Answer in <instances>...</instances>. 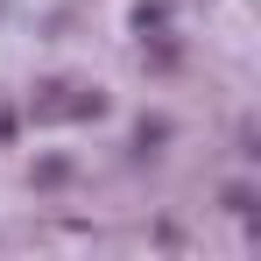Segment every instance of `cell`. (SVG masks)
<instances>
[{
  "mask_svg": "<svg viewBox=\"0 0 261 261\" xmlns=\"http://www.w3.org/2000/svg\"><path fill=\"white\" fill-rule=\"evenodd\" d=\"M29 113H36L43 127H57V120H71V85H64V78H49V85H36V99H29Z\"/></svg>",
  "mask_w": 261,
  "mask_h": 261,
  "instance_id": "1",
  "label": "cell"
},
{
  "mask_svg": "<svg viewBox=\"0 0 261 261\" xmlns=\"http://www.w3.org/2000/svg\"><path fill=\"white\" fill-rule=\"evenodd\" d=\"M163 141H170V120H141L134 127V155H155Z\"/></svg>",
  "mask_w": 261,
  "mask_h": 261,
  "instance_id": "2",
  "label": "cell"
},
{
  "mask_svg": "<svg viewBox=\"0 0 261 261\" xmlns=\"http://www.w3.org/2000/svg\"><path fill=\"white\" fill-rule=\"evenodd\" d=\"M163 14H170L163 0H141V14H134V29H141V36H148V29H163Z\"/></svg>",
  "mask_w": 261,
  "mask_h": 261,
  "instance_id": "3",
  "label": "cell"
},
{
  "mask_svg": "<svg viewBox=\"0 0 261 261\" xmlns=\"http://www.w3.org/2000/svg\"><path fill=\"white\" fill-rule=\"evenodd\" d=\"M64 176H71V163H64V155H49L43 170H36V184H64Z\"/></svg>",
  "mask_w": 261,
  "mask_h": 261,
  "instance_id": "4",
  "label": "cell"
},
{
  "mask_svg": "<svg viewBox=\"0 0 261 261\" xmlns=\"http://www.w3.org/2000/svg\"><path fill=\"white\" fill-rule=\"evenodd\" d=\"M7 134H14V113H0V141H7Z\"/></svg>",
  "mask_w": 261,
  "mask_h": 261,
  "instance_id": "5",
  "label": "cell"
}]
</instances>
